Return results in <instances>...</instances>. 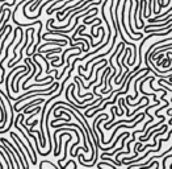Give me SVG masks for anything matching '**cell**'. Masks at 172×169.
<instances>
[{"label": "cell", "mask_w": 172, "mask_h": 169, "mask_svg": "<svg viewBox=\"0 0 172 169\" xmlns=\"http://www.w3.org/2000/svg\"><path fill=\"white\" fill-rule=\"evenodd\" d=\"M21 116H22V115L20 114V115H17V118H16V119L13 120V122H15V127H16V128H17V131H19V132H21V135H22V136H24V139H25V143H26V145H28V147H29V149H30V151H32V156H33V159H34L36 161H37V155H36V151H34V148L32 147V143H30L29 137H28L26 135H25V132H22V129L20 128V127H19V124H17V122L20 120V118H21Z\"/></svg>", "instance_id": "obj_1"}, {"label": "cell", "mask_w": 172, "mask_h": 169, "mask_svg": "<svg viewBox=\"0 0 172 169\" xmlns=\"http://www.w3.org/2000/svg\"><path fill=\"white\" fill-rule=\"evenodd\" d=\"M11 135H12V136H13V137H15V139H16V140H17V142H19V143H21V145H22V147H24V148H25V153H26V155H28V156H29V157H30V161H32V164H34V165H36V164H37V161H36V160H34V159H33L32 153H29V147H28V145H26V144H25V143H24V142H22V140H21V139H20V137L17 136V134H16V132H11Z\"/></svg>", "instance_id": "obj_2"}, {"label": "cell", "mask_w": 172, "mask_h": 169, "mask_svg": "<svg viewBox=\"0 0 172 169\" xmlns=\"http://www.w3.org/2000/svg\"><path fill=\"white\" fill-rule=\"evenodd\" d=\"M44 102H45V99H42V98H36V100H32V102H29L28 105H25L24 107H21V108H16L15 112H19V111L25 112V111H28L30 107H33L34 105H39V103H44Z\"/></svg>", "instance_id": "obj_3"}, {"label": "cell", "mask_w": 172, "mask_h": 169, "mask_svg": "<svg viewBox=\"0 0 172 169\" xmlns=\"http://www.w3.org/2000/svg\"><path fill=\"white\" fill-rule=\"evenodd\" d=\"M171 12H172V8H170V9H168L167 12H166L164 15H163V16H166V17L163 19V20H167V19L171 16ZM159 21H160V16H158V17H155V19L148 17V22H159Z\"/></svg>", "instance_id": "obj_4"}, {"label": "cell", "mask_w": 172, "mask_h": 169, "mask_svg": "<svg viewBox=\"0 0 172 169\" xmlns=\"http://www.w3.org/2000/svg\"><path fill=\"white\" fill-rule=\"evenodd\" d=\"M22 37H24V36L21 35V37H20V40H19V44L22 41ZM19 44H17V45H19ZM13 54H15V58H17V54H16V48H13Z\"/></svg>", "instance_id": "obj_5"}, {"label": "cell", "mask_w": 172, "mask_h": 169, "mask_svg": "<svg viewBox=\"0 0 172 169\" xmlns=\"http://www.w3.org/2000/svg\"><path fill=\"white\" fill-rule=\"evenodd\" d=\"M37 124H38V120H34V122L29 123V126H30V127H32V128H33V127H36V126H37Z\"/></svg>", "instance_id": "obj_6"}, {"label": "cell", "mask_w": 172, "mask_h": 169, "mask_svg": "<svg viewBox=\"0 0 172 169\" xmlns=\"http://www.w3.org/2000/svg\"><path fill=\"white\" fill-rule=\"evenodd\" d=\"M106 164H108V162H106ZM108 165H109V164H108ZM109 167H111L112 169H116V168H114V167H113V165H112V164H111V165H109Z\"/></svg>", "instance_id": "obj_7"}, {"label": "cell", "mask_w": 172, "mask_h": 169, "mask_svg": "<svg viewBox=\"0 0 172 169\" xmlns=\"http://www.w3.org/2000/svg\"><path fill=\"white\" fill-rule=\"evenodd\" d=\"M0 168H1V169H4V165H3L1 162H0Z\"/></svg>", "instance_id": "obj_8"}]
</instances>
